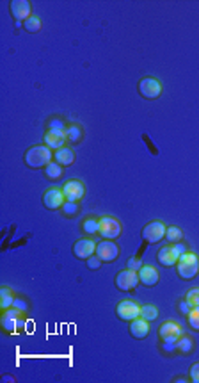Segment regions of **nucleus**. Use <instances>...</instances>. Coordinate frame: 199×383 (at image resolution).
I'll use <instances>...</instances> for the list:
<instances>
[{
  "mask_svg": "<svg viewBox=\"0 0 199 383\" xmlns=\"http://www.w3.org/2000/svg\"><path fill=\"white\" fill-rule=\"evenodd\" d=\"M52 150L46 144H40V146H31L25 151V164L32 169L46 168L52 162Z\"/></svg>",
  "mask_w": 199,
  "mask_h": 383,
  "instance_id": "obj_1",
  "label": "nucleus"
},
{
  "mask_svg": "<svg viewBox=\"0 0 199 383\" xmlns=\"http://www.w3.org/2000/svg\"><path fill=\"white\" fill-rule=\"evenodd\" d=\"M176 271H178V275H180V278H183V280H192V278H194V276L199 273V258H198V255L191 253V251L183 253L182 257L178 258Z\"/></svg>",
  "mask_w": 199,
  "mask_h": 383,
  "instance_id": "obj_2",
  "label": "nucleus"
},
{
  "mask_svg": "<svg viewBox=\"0 0 199 383\" xmlns=\"http://www.w3.org/2000/svg\"><path fill=\"white\" fill-rule=\"evenodd\" d=\"M100 221V230L98 234L103 237V239H118L121 236V232H123V227H121V223L118 221L116 218L112 216H103V218L98 219Z\"/></svg>",
  "mask_w": 199,
  "mask_h": 383,
  "instance_id": "obj_3",
  "label": "nucleus"
},
{
  "mask_svg": "<svg viewBox=\"0 0 199 383\" xmlns=\"http://www.w3.org/2000/svg\"><path fill=\"white\" fill-rule=\"evenodd\" d=\"M165 230H167V227L162 221H159V219L151 221L142 228V239L146 240L148 244H155L165 237Z\"/></svg>",
  "mask_w": 199,
  "mask_h": 383,
  "instance_id": "obj_4",
  "label": "nucleus"
},
{
  "mask_svg": "<svg viewBox=\"0 0 199 383\" xmlns=\"http://www.w3.org/2000/svg\"><path fill=\"white\" fill-rule=\"evenodd\" d=\"M139 93L148 100H155L162 95V84L153 77H144L139 82Z\"/></svg>",
  "mask_w": 199,
  "mask_h": 383,
  "instance_id": "obj_5",
  "label": "nucleus"
},
{
  "mask_svg": "<svg viewBox=\"0 0 199 383\" xmlns=\"http://www.w3.org/2000/svg\"><path fill=\"white\" fill-rule=\"evenodd\" d=\"M94 255L102 258V262H112V260L119 257V246L112 242L111 239H105L96 244V253Z\"/></svg>",
  "mask_w": 199,
  "mask_h": 383,
  "instance_id": "obj_6",
  "label": "nucleus"
},
{
  "mask_svg": "<svg viewBox=\"0 0 199 383\" xmlns=\"http://www.w3.org/2000/svg\"><path fill=\"white\" fill-rule=\"evenodd\" d=\"M116 312H118V316L123 321H133L141 317V305L137 301H133V299H123L118 305Z\"/></svg>",
  "mask_w": 199,
  "mask_h": 383,
  "instance_id": "obj_7",
  "label": "nucleus"
},
{
  "mask_svg": "<svg viewBox=\"0 0 199 383\" xmlns=\"http://www.w3.org/2000/svg\"><path fill=\"white\" fill-rule=\"evenodd\" d=\"M139 284H141L139 271H133V269H124V271H121L119 275L116 276V285L121 290H133Z\"/></svg>",
  "mask_w": 199,
  "mask_h": 383,
  "instance_id": "obj_8",
  "label": "nucleus"
},
{
  "mask_svg": "<svg viewBox=\"0 0 199 383\" xmlns=\"http://www.w3.org/2000/svg\"><path fill=\"white\" fill-rule=\"evenodd\" d=\"M182 335H183L182 326L178 325V323H174V321H167V323H164V325L160 326V338H162V342L176 344Z\"/></svg>",
  "mask_w": 199,
  "mask_h": 383,
  "instance_id": "obj_9",
  "label": "nucleus"
},
{
  "mask_svg": "<svg viewBox=\"0 0 199 383\" xmlns=\"http://www.w3.org/2000/svg\"><path fill=\"white\" fill-rule=\"evenodd\" d=\"M64 201H66V198H64V192H62V189H59V187H52V189H48V191L43 194L44 207H46V209H50V210L62 209Z\"/></svg>",
  "mask_w": 199,
  "mask_h": 383,
  "instance_id": "obj_10",
  "label": "nucleus"
},
{
  "mask_svg": "<svg viewBox=\"0 0 199 383\" xmlns=\"http://www.w3.org/2000/svg\"><path fill=\"white\" fill-rule=\"evenodd\" d=\"M9 9H11V14H13L14 20L18 22H25L27 18H31V11H32V5L31 2H27V0H13L11 4H9Z\"/></svg>",
  "mask_w": 199,
  "mask_h": 383,
  "instance_id": "obj_11",
  "label": "nucleus"
},
{
  "mask_svg": "<svg viewBox=\"0 0 199 383\" xmlns=\"http://www.w3.org/2000/svg\"><path fill=\"white\" fill-rule=\"evenodd\" d=\"M73 253L77 258H82V260H87L89 257H93L96 253V242L93 239H80L75 242L73 246Z\"/></svg>",
  "mask_w": 199,
  "mask_h": 383,
  "instance_id": "obj_12",
  "label": "nucleus"
},
{
  "mask_svg": "<svg viewBox=\"0 0 199 383\" xmlns=\"http://www.w3.org/2000/svg\"><path fill=\"white\" fill-rule=\"evenodd\" d=\"M62 192H64V198H66V201H79L84 198V186H82V182H79V180H71V182H68L66 186L62 187Z\"/></svg>",
  "mask_w": 199,
  "mask_h": 383,
  "instance_id": "obj_13",
  "label": "nucleus"
},
{
  "mask_svg": "<svg viewBox=\"0 0 199 383\" xmlns=\"http://www.w3.org/2000/svg\"><path fill=\"white\" fill-rule=\"evenodd\" d=\"M43 138H44V144L50 150H61V148H64V143L68 141L66 132H59V130H48Z\"/></svg>",
  "mask_w": 199,
  "mask_h": 383,
  "instance_id": "obj_14",
  "label": "nucleus"
},
{
  "mask_svg": "<svg viewBox=\"0 0 199 383\" xmlns=\"http://www.w3.org/2000/svg\"><path fill=\"white\" fill-rule=\"evenodd\" d=\"M139 280H141L142 285H146V287H153V285L159 284L160 275L157 273V269L153 266H142L139 269Z\"/></svg>",
  "mask_w": 199,
  "mask_h": 383,
  "instance_id": "obj_15",
  "label": "nucleus"
},
{
  "mask_svg": "<svg viewBox=\"0 0 199 383\" xmlns=\"http://www.w3.org/2000/svg\"><path fill=\"white\" fill-rule=\"evenodd\" d=\"M178 258H180V255H178V251L174 249V244L164 246V248L159 249V262L162 264V266H165V267L174 266V264L178 262Z\"/></svg>",
  "mask_w": 199,
  "mask_h": 383,
  "instance_id": "obj_16",
  "label": "nucleus"
},
{
  "mask_svg": "<svg viewBox=\"0 0 199 383\" xmlns=\"http://www.w3.org/2000/svg\"><path fill=\"white\" fill-rule=\"evenodd\" d=\"M130 334L135 338H146L150 334V321H146L144 317H137L130 323Z\"/></svg>",
  "mask_w": 199,
  "mask_h": 383,
  "instance_id": "obj_17",
  "label": "nucleus"
},
{
  "mask_svg": "<svg viewBox=\"0 0 199 383\" xmlns=\"http://www.w3.org/2000/svg\"><path fill=\"white\" fill-rule=\"evenodd\" d=\"M2 328L7 332V334H14V332H20L25 326V319L23 317H9V316H2L0 321Z\"/></svg>",
  "mask_w": 199,
  "mask_h": 383,
  "instance_id": "obj_18",
  "label": "nucleus"
},
{
  "mask_svg": "<svg viewBox=\"0 0 199 383\" xmlns=\"http://www.w3.org/2000/svg\"><path fill=\"white\" fill-rule=\"evenodd\" d=\"M53 159H55V162H59L61 166H70V164H73V160H75V151L64 146L53 153Z\"/></svg>",
  "mask_w": 199,
  "mask_h": 383,
  "instance_id": "obj_19",
  "label": "nucleus"
},
{
  "mask_svg": "<svg viewBox=\"0 0 199 383\" xmlns=\"http://www.w3.org/2000/svg\"><path fill=\"white\" fill-rule=\"evenodd\" d=\"M14 296L13 290L9 289V287H2L0 289V308L2 310H7V308L13 307V303H14Z\"/></svg>",
  "mask_w": 199,
  "mask_h": 383,
  "instance_id": "obj_20",
  "label": "nucleus"
},
{
  "mask_svg": "<svg viewBox=\"0 0 199 383\" xmlns=\"http://www.w3.org/2000/svg\"><path fill=\"white\" fill-rule=\"evenodd\" d=\"M176 349L182 353V355H189V353H192V349H194V340H192L189 335H182L180 340L176 342Z\"/></svg>",
  "mask_w": 199,
  "mask_h": 383,
  "instance_id": "obj_21",
  "label": "nucleus"
},
{
  "mask_svg": "<svg viewBox=\"0 0 199 383\" xmlns=\"http://www.w3.org/2000/svg\"><path fill=\"white\" fill-rule=\"evenodd\" d=\"M165 239H167L171 244L182 242V239H183L182 228H180V227H167V230H165Z\"/></svg>",
  "mask_w": 199,
  "mask_h": 383,
  "instance_id": "obj_22",
  "label": "nucleus"
},
{
  "mask_svg": "<svg viewBox=\"0 0 199 383\" xmlns=\"http://www.w3.org/2000/svg\"><path fill=\"white\" fill-rule=\"evenodd\" d=\"M44 175L50 178V180H59L62 177V166L59 162H50L46 168H44Z\"/></svg>",
  "mask_w": 199,
  "mask_h": 383,
  "instance_id": "obj_23",
  "label": "nucleus"
},
{
  "mask_svg": "<svg viewBox=\"0 0 199 383\" xmlns=\"http://www.w3.org/2000/svg\"><path fill=\"white\" fill-rule=\"evenodd\" d=\"M66 139L70 143H79L82 139V129L79 125H70L66 129Z\"/></svg>",
  "mask_w": 199,
  "mask_h": 383,
  "instance_id": "obj_24",
  "label": "nucleus"
},
{
  "mask_svg": "<svg viewBox=\"0 0 199 383\" xmlns=\"http://www.w3.org/2000/svg\"><path fill=\"white\" fill-rule=\"evenodd\" d=\"M141 317H144L151 323V321H155L159 317V308L155 305H144V307H141Z\"/></svg>",
  "mask_w": 199,
  "mask_h": 383,
  "instance_id": "obj_25",
  "label": "nucleus"
},
{
  "mask_svg": "<svg viewBox=\"0 0 199 383\" xmlns=\"http://www.w3.org/2000/svg\"><path fill=\"white\" fill-rule=\"evenodd\" d=\"M82 230H84L87 236H94V234H98V230H100V221L94 218L85 219L84 225H82Z\"/></svg>",
  "mask_w": 199,
  "mask_h": 383,
  "instance_id": "obj_26",
  "label": "nucleus"
},
{
  "mask_svg": "<svg viewBox=\"0 0 199 383\" xmlns=\"http://www.w3.org/2000/svg\"><path fill=\"white\" fill-rule=\"evenodd\" d=\"M23 29H25L27 32H38L41 29V20L38 16L27 18L25 22H23Z\"/></svg>",
  "mask_w": 199,
  "mask_h": 383,
  "instance_id": "obj_27",
  "label": "nucleus"
},
{
  "mask_svg": "<svg viewBox=\"0 0 199 383\" xmlns=\"http://www.w3.org/2000/svg\"><path fill=\"white\" fill-rule=\"evenodd\" d=\"M62 212H64V216H77L80 210V207L77 205V201H64V205H62Z\"/></svg>",
  "mask_w": 199,
  "mask_h": 383,
  "instance_id": "obj_28",
  "label": "nucleus"
},
{
  "mask_svg": "<svg viewBox=\"0 0 199 383\" xmlns=\"http://www.w3.org/2000/svg\"><path fill=\"white\" fill-rule=\"evenodd\" d=\"M189 325H191L192 330H196V332H199V307H194L191 310V314H189Z\"/></svg>",
  "mask_w": 199,
  "mask_h": 383,
  "instance_id": "obj_29",
  "label": "nucleus"
},
{
  "mask_svg": "<svg viewBox=\"0 0 199 383\" xmlns=\"http://www.w3.org/2000/svg\"><path fill=\"white\" fill-rule=\"evenodd\" d=\"M185 299L191 303L192 307H199V287H194V289L189 290L187 296H185Z\"/></svg>",
  "mask_w": 199,
  "mask_h": 383,
  "instance_id": "obj_30",
  "label": "nucleus"
},
{
  "mask_svg": "<svg viewBox=\"0 0 199 383\" xmlns=\"http://www.w3.org/2000/svg\"><path fill=\"white\" fill-rule=\"evenodd\" d=\"M66 125L61 118H53V120L48 121V130H59V132H66Z\"/></svg>",
  "mask_w": 199,
  "mask_h": 383,
  "instance_id": "obj_31",
  "label": "nucleus"
},
{
  "mask_svg": "<svg viewBox=\"0 0 199 383\" xmlns=\"http://www.w3.org/2000/svg\"><path fill=\"white\" fill-rule=\"evenodd\" d=\"M178 308H180V312H182L183 316H189V314H191V310L194 307H192V305L187 301V299H182V301H180V305H178Z\"/></svg>",
  "mask_w": 199,
  "mask_h": 383,
  "instance_id": "obj_32",
  "label": "nucleus"
},
{
  "mask_svg": "<svg viewBox=\"0 0 199 383\" xmlns=\"http://www.w3.org/2000/svg\"><path fill=\"white\" fill-rule=\"evenodd\" d=\"M100 266H102V258H100V257L93 255V257L87 258V267H89V269H98Z\"/></svg>",
  "mask_w": 199,
  "mask_h": 383,
  "instance_id": "obj_33",
  "label": "nucleus"
},
{
  "mask_svg": "<svg viewBox=\"0 0 199 383\" xmlns=\"http://www.w3.org/2000/svg\"><path fill=\"white\" fill-rule=\"evenodd\" d=\"M13 307H14V308H18V310H22V312H27V308H29V305H27L25 299H22V298H14Z\"/></svg>",
  "mask_w": 199,
  "mask_h": 383,
  "instance_id": "obj_34",
  "label": "nucleus"
},
{
  "mask_svg": "<svg viewBox=\"0 0 199 383\" xmlns=\"http://www.w3.org/2000/svg\"><path fill=\"white\" fill-rule=\"evenodd\" d=\"M191 380L194 383H199V362L192 364V367H191Z\"/></svg>",
  "mask_w": 199,
  "mask_h": 383,
  "instance_id": "obj_35",
  "label": "nucleus"
},
{
  "mask_svg": "<svg viewBox=\"0 0 199 383\" xmlns=\"http://www.w3.org/2000/svg\"><path fill=\"white\" fill-rule=\"evenodd\" d=\"M142 267V262L139 258H130L128 260V269H133V271H139Z\"/></svg>",
  "mask_w": 199,
  "mask_h": 383,
  "instance_id": "obj_36",
  "label": "nucleus"
},
{
  "mask_svg": "<svg viewBox=\"0 0 199 383\" xmlns=\"http://www.w3.org/2000/svg\"><path fill=\"white\" fill-rule=\"evenodd\" d=\"M162 347H164V351H165V353H174V351H176V344L162 342Z\"/></svg>",
  "mask_w": 199,
  "mask_h": 383,
  "instance_id": "obj_37",
  "label": "nucleus"
},
{
  "mask_svg": "<svg viewBox=\"0 0 199 383\" xmlns=\"http://www.w3.org/2000/svg\"><path fill=\"white\" fill-rule=\"evenodd\" d=\"M174 249L178 251V255H180V257H182L183 253H187V246L182 244V242H176V244H174Z\"/></svg>",
  "mask_w": 199,
  "mask_h": 383,
  "instance_id": "obj_38",
  "label": "nucleus"
},
{
  "mask_svg": "<svg viewBox=\"0 0 199 383\" xmlns=\"http://www.w3.org/2000/svg\"><path fill=\"white\" fill-rule=\"evenodd\" d=\"M2 380H4V382H13V378H11V376H4Z\"/></svg>",
  "mask_w": 199,
  "mask_h": 383,
  "instance_id": "obj_39",
  "label": "nucleus"
}]
</instances>
